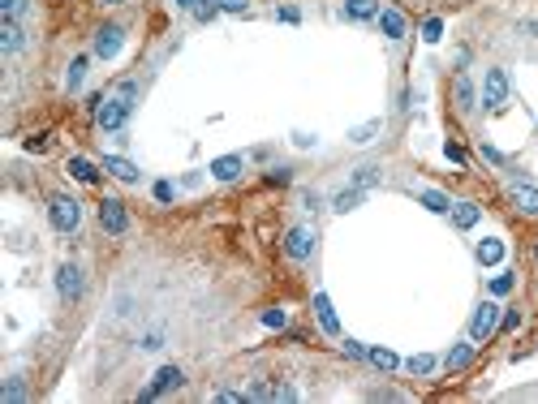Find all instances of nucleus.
Instances as JSON below:
<instances>
[{"mask_svg":"<svg viewBox=\"0 0 538 404\" xmlns=\"http://www.w3.org/2000/svg\"><path fill=\"white\" fill-rule=\"evenodd\" d=\"M134 99H138V82H121L113 95H103V99H99V108H95V125H99L103 134H117V129L130 121Z\"/></svg>","mask_w":538,"mask_h":404,"instance_id":"obj_1","label":"nucleus"},{"mask_svg":"<svg viewBox=\"0 0 538 404\" xmlns=\"http://www.w3.org/2000/svg\"><path fill=\"white\" fill-rule=\"evenodd\" d=\"M47 219L57 233H78V224H82V202L69 198V194H57L47 202Z\"/></svg>","mask_w":538,"mask_h":404,"instance_id":"obj_2","label":"nucleus"},{"mask_svg":"<svg viewBox=\"0 0 538 404\" xmlns=\"http://www.w3.org/2000/svg\"><path fill=\"white\" fill-rule=\"evenodd\" d=\"M508 103V74L504 69H487V78H482V108L500 112Z\"/></svg>","mask_w":538,"mask_h":404,"instance_id":"obj_3","label":"nucleus"},{"mask_svg":"<svg viewBox=\"0 0 538 404\" xmlns=\"http://www.w3.org/2000/svg\"><path fill=\"white\" fill-rule=\"evenodd\" d=\"M99 228H103V233H113V237H121L125 228H130V215H125V202L121 198H103L99 202Z\"/></svg>","mask_w":538,"mask_h":404,"instance_id":"obj_4","label":"nucleus"},{"mask_svg":"<svg viewBox=\"0 0 538 404\" xmlns=\"http://www.w3.org/2000/svg\"><path fill=\"white\" fill-rule=\"evenodd\" d=\"M181 383H185L181 366H164V370H155L151 387H142V396H138V400H159V396H168V391H177Z\"/></svg>","mask_w":538,"mask_h":404,"instance_id":"obj_5","label":"nucleus"},{"mask_svg":"<svg viewBox=\"0 0 538 404\" xmlns=\"http://www.w3.org/2000/svg\"><path fill=\"white\" fill-rule=\"evenodd\" d=\"M496 327H500V306L496 301H482L478 310H474V323H469V340H487V335H496Z\"/></svg>","mask_w":538,"mask_h":404,"instance_id":"obj_6","label":"nucleus"},{"mask_svg":"<svg viewBox=\"0 0 538 404\" xmlns=\"http://www.w3.org/2000/svg\"><path fill=\"white\" fill-rule=\"evenodd\" d=\"M82 288H86L82 267L61 262V267H57V293H61V301H78V297H82Z\"/></svg>","mask_w":538,"mask_h":404,"instance_id":"obj_7","label":"nucleus"},{"mask_svg":"<svg viewBox=\"0 0 538 404\" xmlns=\"http://www.w3.org/2000/svg\"><path fill=\"white\" fill-rule=\"evenodd\" d=\"M285 254L293 262H306L314 254V233H310V228H289V233H285Z\"/></svg>","mask_w":538,"mask_h":404,"instance_id":"obj_8","label":"nucleus"},{"mask_svg":"<svg viewBox=\"0 0 538 404\" xmlns=\"http://www.w3.org/2000/svg\"><path fill=\"white\" fill-rule=\"evenodd\" d=\"M121 47H125V30H121V26H99V30H95V56L113 61Z\"/></svg>","mask_w":538,"mask_h":404,"instance_id":"obj_9","label":"nucleus"},{"mask_svg":"<svg viewBox=\"0 0 538 404\" xmlns=\"http://www.w3.org/2000/svg\"><path fill=\"white\" fill-rule=\"evenodd\" d=\"M246 172V159L241 155H220V159H211V177L215 181H237Z\"/></svg>","mask_w":538,"mask_h":404,"instance_id":"obj_10","label":"nucleus"},{"mask_svg":"<svg viewBox=\"0 0 538 404\" xmlns=\"http://www.w3.org/2000/svg\"><path fill=\"white\" fill-rule=\"evenodd\" d=\"M314 318H319V327L328 335H340V323H336V310H332L328 293H314Z\"/></svg>","mask_w":538,"mask_h":404,"instance_id":"obj_11","label":"nucleus"},{"mask_svg":"<svg viewBox=\"0 0 538 404\" xmlns=\"http://www.w3.org/2000/svg\"><path fill=\"white\" fill-rule=\"evenodd\" d=\"M22 43H26L22 26H18V22H9V18H0V52L13 56V52H22Z\"/></svg>","mask_w":538,"mask_h":404,"instance_id":"obj_12","label":"nucleus"},{"mask_svg":"<svg viewBox=\"0 0 538 404\" xmlns=\"http://www.w3.org/2000/svg\"><path fill=\"white\" fill-rule=\"evenodd\" d=\"M513 202H517V211L538 215V185H530V181H513Z\"/></svg>","mask_w":538,"mask_h":404,"instance_id":"obj_13","label":"nucleus"},{"mask_svg":"<svg viewBox=\"0 0 538 404\" xmlns=\"http://www.w3.org/2000/svg\"><path fill=\"white\" fill-rule=\"evenodd\" d=\"M103 172H113L117 181H125V185H134L138 181V168L130 163V159H121V155H103V163H99Z\"/></svg>","mask_w":538,"mask_h":404,"instance_id":"obj_14","label":"nucleus"},{"mask_svg":"<svg viewBox=\"0 0 538 404\" xmlns=\"http://www.w3.org/2000/svg\"><path fill=\"white\" fill-rule=\"evenodd\" d=\"M345 18H353V22L379 18V0H345Z\"/></svg>","mask_w":538,"mask_h":404,"instance_id":"obj_15","label":"nucleus"},{"mask_svg":"<svg viewBox=\"0 0 538 404\" xmlns=\"http://www.w3.org/2000/svg\"><path fill=\"white\" fill-rule=\"evenodd\" d=\"M379 30L388 39H405V13L401 9H379Z\"/></svg>","mask_w":538,"mask_h":404,"instance_id":"obj_16","label":"nucleus"},{"mask_svg":"<svg viewBox=\"0 0 538 404\" xmlns=\"http://www.w3.org/2000/svg\"><path fill=\"white\" fill-rule=\"evenodd\" d=\"M69 177H74V181H82V185H91V181H99V168H95L91 159L74 155V159H69Z\"/></svg>","mask_w":538,"mask_h":404,"instance_id":"obj_17","label":"nucleus"},{"mask_svg":"<svg viewBox=\"0 0 538 404\" xmlns=\"http://www.w3.org/2000/svg\"><path fill=\"white\" fill-rule=\"evenodd\" d=\"M452 99H457L461 112H474V82H469L465 74H457V82H452Z\"/></svg>","mask_w":538,"mask_h":404,"instance_id":"obj_18","label":"nucleus"},{"mask_svg":"<svg viewBox=\"0 0 538 404\" xmlns=\"http://www.w3.org/2000/svg\"><path fill=\"white\" fill-rule=\"evenodd\" d=\"M478 219H482V207H478V202H457V207H452V224H457V228H474Z\"/></svg>","mask_w":538,"mask_h":404,"instance_id":"obj_19","label":"nucleus"},{"mask_svg":"<svg viewBox=\"0 0 538 404\" xmlns=\"http://www.w3.org/2000/svg\"><path fill=\"white\" fill-rule=\"evenodd\" d=\"M500 258H504V241H496V237L478 241V262H482V267H496Z\"/></svg>","mask_w":538,"mask_h":404,"instance_id":"obj_20","label":"nucleus"},{"mask_svg":"<svg viewBox=\"0 0 538 404\" xmlns=\"http://www.w3.org/2000/svg\"><path fill=\"white\" fill-rule=\"evenodd\" d=\"M469 362H474V344H452L448 357H444V366H448V370H465Z\"/></svg>","mask_w":538,"mask_h":404,"instance_id":"obj_21","label":"nucleus"},{"mask_svg":"<svg viewBox=\"0 0 538 404\" xmlns=\"http://www.w3.org/2000/svg\"><path fill=\"white\" fill-rule=\"evenodd\" d=\"M362 198H366V190H357V185H349V190H340L336 194V202H332V211H353V207H362Z\"/></svg>","mask_w":538,"mask_h":404,"instance_id":"obj_22","label":"nucleus"},{"mask_svg":"<svg viewBox=\"0 0 538 404\" xmlns=\"http://www.w3.org/2000/svg\"><path fill=\"white\" fill-rule=\"evenodd\" d=\"M422 207H426V211H435V215H448V211H452L448 194H440V190H422Z\"/></svg>","mask_w":538,"mask_h":404,"instance_id":"obj_23","label":"nucleus"},{"mask_svg":"<svg viewBox=\"0 0 538 404\" xmlns=\"http://www.w3.org/2000/svg\"><path fill=\"white\" fill-rule=\"evenodd\" d=\"M82 78H86V56H74V61H69V74H65V91L74 95V91L82 86Z\"/></svg>","mask_w":538,"mask_h":404,"instance_id":"obj_24","label":"nucleus"},{"mask_svg":"<svg viewBox=\"0 0 538 404\" xmlns=\"http://www.w3.org/2000/svg\"><path fill=\"white\" fill-rule=\"evenodd\" d=\"M366 362H370L374 370H396V353H392V349H370Z\"/></svg>","mask_w":538,"mask_h":404,"instance_id":"obj_25","label":"nucleus"},{"mask_svg":"<svg viewBox=\"0 0 538 404\" xmlns=\"http://www.w3.org/2000/svg\"><path fill=\"white\" fill-rule=\"evenodd\" d=\"M353 185H357V190H370V185H379V168H374V163L357 168V172H353Z\"/></svg>","mask_w":538,"mask_h":404,"instance_id":"obj_26","label":"nucleus"},{"mask_svg":"<svg viewBox=\"0 0 538 404\" xmlns=\"http://www.w3.org/2000/svg\"><path fill=\"white\" fill-rule=\"evenodd\" d=\"M405 370L422 379V374H430V370H435V357H430V353H418V357H409V362H405Z\"/></svg>","mask_w":538,"mask_h":404,"instance_id":"obj_27","label":"nucleus"},{"mask_svg":"<svg viewBox=\"0 0 538 404\" xmlns=\"http://www.w3.org/2000/svg\"><path fill=\"white\" fill-rule=\"evenodd\" d=\"M379 129H384V125H379V121H366V125H357V129H353V134H349V142H357V146H366V142H370V138H374V134H379Z\"/></svg>","mask_w":538,"mask_h":404,"instance_id":"obj_28","label":"nucleus"},{"mask_svg":"<svg viewBox=\"0 0 538 404\" xmlns=\"http://www.w3.org/2000/svg\"><path fill=\"white\" fill-rule=\"evenodd\" d=\"M26 13V0H0V18H9V22H18Z\"/></svg>","mask_w":538,"mask_h":404,"instance_id":"obj_29","label":"nucleus"},{"mask_svg":"<svg viewBox=\"0 0 538 404\" xmlns=\"http://www.w3.org/2000/svg\"><path fill=\"white\" fill-rule=\"evenodd\" d=\"M215 13H220V0H198V5H194V18L198 22H211Z\"/></svg>","mask_w":538,"mask_h":404,"instance_id":"obj_30","label":"nucleus"},{"mask_svg":"<svg viewBox=\"0 0 538 404\" xmlns=\"http://www.w3.org/2000/svg\"><path fill=\"white\" fill-rule=\"evenodd\" d=\"M422 39H426V43H440V39H444V22H440V18H426Z\"/></svg>","mask_w":538,"mask_h":404,"instance_id":"obj_31","label":"nucleus"},{"mask_svg":"<svg viewBox=\"0 0 538 404\" xmlns=\"http://www.w3.org/2000/svg\"><path fill=\"white\" fill-rule=\"evenodd\" d=\"M26 396H30V391H26V383H22V379H9V387L0 391V400H26Z\"/></svg>","mask_w":538,"mask_h":404,"instance_id":"obj_32","label":"nucleus"},{"mask_svg":"<svg viewBox=\"0 0 538 404\" xmlns=\"http://www.w3.org/2000/svg\"><path fill=\"white\" fill-rule=\"evenodd\" d=\"M340 349H345V357H353V362H366V353H370V349H366L362 340H345Z\"/></svg>","mask_w":538,"mask_h":404,"instance_id":"obj_33","label":"nucleus"},{"mask_svg":"<svg viewBox=\"0 0 538 404\" xmlns=\"http://www.w3.org/2000/svg\"><path fill=\"white\" fill-rule=\"evenodd\" d=\"M272 391H276V383H267V379H258V383H254V387H250L246 396H250V400H272Z\"/></svg>","mask_w":538,"mask_h":404,"instance_id":"obj_34","label":"nucleus"},{"mask_svg":"<svg viewBox=\"0 0 538 404\" xmlns=\"http://www.w3.org/2000/svg\"><path fill=\"white\" fill-rule=\"evenodd\" d=\"M513 284H517V279L504 271V275H496V279H491V293H496V297H504V293H513Z\"/></svg>","mask_w":538,"mask_h":404,"instance_id":"obj_35","label":"nucleus"},{"mask_svg":"<svg viewBox=\"0 0 538 404\" xmlns=\"http://www.w3.org/2000/svg\"><path fill=\"white\" fill-rule=\"evenodd\" d=\"M285 323H289L285 310H263V327H285Z\"/></svg>","mask_w":538,"mask_h":404,"instance_id":"obj_36","label":"nucleus"},{"mask_svg":"<svg viewBox=\"0 0 538 404\" xmlns=\"http://www.w3.org/2000/svg\"><path fill=\"white\" fill-rule=\"evenodd\" d=\"M215 400H220V404H241V400H250L246 391H229V387H220V391H215Z\"/></svg>","mask_w":538,"mask_h":404,"instance_id":"obj_37","label":"nucleus"},{"mask_svg":"<svg viewBox=\"0 0 538 404\" xmlns=\"http://www.w3.org/2000/svg\"><path fill=\"white\" fill-rule=\"evenodd\" d=\"M220 9H224V13H246L250 0H220Z\"/></svg>","mask_w":538,"mask_h":404,"instance_id":"obj_38","label":"nucleus"},{"mask_svg":"<svg viewBox=\"0 0 538 404\" xmlns=\"http://www.w3.org/2000/svg\"><path fill=\"white\" fill-rule=\"evenodd\" d=\"M272 400H285V404H289V400H297V391H293L289 383H276V391H272Z\"/></svg>","mask_w":538,"mask_h":404,"instance_id":"obj_39","label":"nucleus"},{"mask_svg":"<svg viewBox=\"0 0 538 404\" xmlns=\"http://www.w3.org/2000/svg\"><path fill=\"white\" fill-rule=\"evenodd\" d=\"M267 181H272V185H289V168H272V172H267Z\"/></svg>","mask_w":538,"mask_h":404,"instance_id":"obj_40","label":"nucleus"},{"mask_svg":"<svg viewBox=\"0 0 538 404\" xmlns=\"http://www.w3.org/2000/svg\"><path fill=\"white\" fill-rule=\"evenodd\" d=\"M500 327H504V331H517V327H521V314H517V310H508V314L500 318Z\"/></svg>","mask_w":538,"mask_h":404,"instance_id":"obj_41","label":"nucleus"},{"mask_svg":"<svg viewBox=\"0 0 538 404\" xmlns=\"http://www.w3.org/2000/svg\"><path fill=\"white\" fill-rule=\"evenodd\" d=\"M155 198H159V202H173V185L159 181V185H155Z\"/></svg>","mask_w":538,"mask_h":404,"instance_id":"obj_42","label":"nucleus"},{"mask_svg":"<svg viewBox=\"0 0 538 404\" xmlns=\"http://www.w3.org/2000/svg\"><path fill=\"white\" fill-rule=\"evenodd\" d=\"M159 344H164V335H159V331H151V335H142V349H159Z\"/></svg>","mask_w":538,"mask_h":404,"instance_id":"obj_43","label":"nucleus"},{"mask_svg":"<svg viewBox=\"0 0 538 404\" xmlns=\"http://www.w3.org/2000/svg\"><path fill=\"white\" fill-rule=\"evenodd\" d=\"M482 159H491V163H504V155H500L496 146H482Z\"/></svg>","mask_w":538,"mask_h":404,"instance_id":"obj_44","label":"nucleus"},{"mask_svg":"<svg viewBox=\"0 0 538 404\" xmlns=\"http://www.w3.org/2000/svg\"><path fill=\"white\" fill-rule=\"evenodd\" d=\"M198 5V0H177V9H194Z\"/></svg>","mask_w":538,"mask_h":404,"instance_id":"obj_45","label":"nucleus"},{"mask_svg":"<svg viewBox=\"0 0 538 404\" xmlns=\"http://www.w3.org/2000/svg\"><path fill=\"white\" fill-rule=\"evenodd\" d=\"M99 5H125V0H99Z\"/></svg>","mask_w":538,"mask_h":404,"instance_id":"obj_46","label":"nucleus"},{"mask_svg":"<svg viewBox=\"0 0 538 404\" xmlns=\"http://www.w3.org/2000/svg\"><path fill=\"white\" fill-rule=\"evenodd\" d=\"M534 254H538V250H534Z\"/></svg>","mask_w":538,"mask_h":404,"instance_id":"obj_47","label":"nucleus"}]
</instances>
